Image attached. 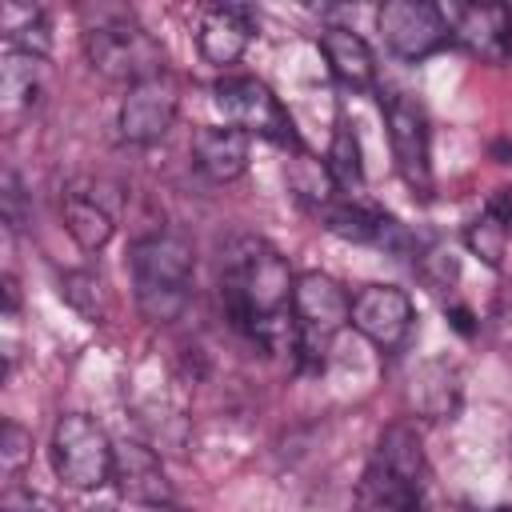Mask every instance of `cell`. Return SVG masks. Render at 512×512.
Instances as JSON below:
<instances>
[{"mask_svg": "<svg viewBox=\"0 0 512 512\" xmlns=\"http://www.w3.org/2000/svg\"><path fill=\"white\" fill-rule=\"evenodd\" d=\"M292 268L264 236H232L220 248V300L236 332H244L264 352L292 348L296 352V324L292 308Z\"/></svg>", "mask_w": 512, "mask_h": 512, "instance_id": "6da1fadb", "label": "cell"}, {"mask_svg": "<svg viewBox=\"0 0 512 512\" xmlns=\"http://www.w3.org/2000/svg\"><path fill=\"white\" fill-rule=\"evenodd\" d=\"M424 444L412 424H388L356 484V512H424Z\"/></svg>", "mask_w": 512, "mask_h": 512, "instance_id": "7a4b0ae2", "label": "cell"}, {"mask_svg": "<svg viewBox=\"0 0 512 512\" xmlns=\"http://www.w3.org/2000/svg\"><path fill=\"white\" fill-rule=\"evenodd\" d=\"M132 268V288H136V308L152 324L180 320L188 308V284L196 268V252L180 232H152L140 236L128 252Z\"/></svg>", "mask_w": 512, "mask_h": 512, "instance_id": "3957f363", "label": "cell"}, {"mask_svg": "<svg viewBox=\"0 0 512 512\" xmlns=\"http://www.w3.org/2000/svg\"><path fill=\"white\" fill-rule=\"evenodd\" d=\"M84 56L100 76L124 80L128 88L168 72L164 48L152 40V32L128 8H108V4L84 8Z\"/></svg>", "mask_w": 512, "mask_h": 512, "instance_id": "277c9868", "label": "cell"}, {"mask_svg": "<svg viewBox=\"0 0 512 512\" xmlns=\"http://www.w3.org/2000/svg\"><path fill=\"white\" fill-rule=\"evenodd\" d=\"M292 324H296V360L320 368L340 328L352 324V300L332 276L304 272L296 276V292H292Z\"/></svg>", "mask_w": 512, "mask_h": 512, "instance_id": "5b68a950", "label": "cell"}, {"mask_svg": "<svg viewBox=\"0 0 512 512\" xmlns=\"http://www.w3.org/2000/svg\"><path fill=\"white\" fill-rule=\"evenodd\" d=\"M212 100L224 112L228 124H236L248 136H260L276 148H292L300 152V132L288 116V108L280 104V96L256 80V76H220L212 84Z\"/></svg>", "mask_w": 512, "mask_h": 512, "instance_id": "8992f818", "label": "cell"}, {"mask_svg": "<svg viewBox=\"0 0 512 512\" xmlns=\"http://www.w3.org/2000/svg\"><path fill=\"white\" fill-rule=\"evenodd\" d=\"M112 464H116V448L92 416L64 412L56 420V428H52V468L68 488L92 492V488L108 484Z\"/></svg>", "mask_w": 512, "mask_h": 512, "instance_id": "52a82bcc", "label": "cell"}, {"mask_svg": "<svg viewBox=\"0 0 512 512\" xmlns=\"http://www.w3.org/2000/svg\"><path fill=\"white\" fill-rule=\"evenodd\" d=\"M384 124H388V144H392L400 180L412 188V196L432 200L436 176H432V132H428L424 108L412 96L396 92L384 100Z\"/></svg>", "mask_w": 512, "mask_h": 512, "instance_id": "ba28073f", "label": "cell"}, {"mask_svg": "<svg viewBox=\"0 0 512 512\" xmlns=\"http://www.w3.org/2000/svg\"><path fill=\"white\" fill-rule=\"evenodd\" d=\"M376 28H380L384 44L408 64H420V60L436 56L452 40L444 12L436 4H424V0H388V4H380Z\"/></svg>", "mask_w": 512, "mask_h": 512, "instance_id": "9c48e42d", "label": "cell"}, {"mask_svg": "<svg viewBox=\"0 0 512 512\" xmlns=\"http://www.w3.org/2000/svg\"><path fill=\"white\" fill-rule=\"evenodd\" d=\"M316 216L340 240L372 244V248H384V252H412V236L384 208H372V204H360V200H332L328 196L324 204H316Z\"/></svg>", "mask_w": 512, "mask_h": 512, "instance_id": "30bf717a", "label": "cell"}, {"mask_svg": "<svg viewBox=\"0 0 512 512\" xmlns=\"http://www.w3.org/2000/svg\"><path fill=\"white\" fill-rule=\"evenodd\" d=\"M412 300L396 284H368L352 296V328L380 352H392L412 332Z\"/></svg>", "mask_w": 512, "mask_h": 512, "instance_id": "8fae6325", "label": "cell"}, {"mask_svg": "<svg viewBox=\"0 0 512 512\" xmlns=\"http://www.w3.org/2000/svg\"><path fill=\"white\" fill-rule=\"evenodd\" d=\"M448 32L460 48L484 64H504L512 56V8L508 4H448L440 8Z\"/></svg>", "mask_w": 512, "mask_h": 512, "instance_id": "7c38bea8", "label": "cell"}, {"mask_svg": "<svg viewBox=\"0 0 512 512\" xmlns=\"http://www.w3.org/2000/svg\"><path fill=\"white\" fill-rule=\"evenodd\" d=\"M176 84L168 72L152 76V80H140L124 92L120 100V136L128 144H156L168 136L172 120H176Z\"/></svg>", "mask_w": 512, "mask_h": 512, "instance_id": "4fadbf2b", "label": "cell"}, {"mask_svg": "<svg viewBox=\"0 0 512 512\" xmlns=\"http://www.w3.org/2000/svg\"><path fill=\"white\" fill-rule=\"evenodd\" d=\"M116 188L104 180H72L64 188V228L84 252H100L116 232Z\"/></svg>", "mask_w": 512, "mask_h": 512, "instance_id": "5bb4252c", "label": "cell"}, {"mask_svg": "<svg viewBox=\"0 0 512 512\" xmlns=\"http://www.w3.org/2000/svg\"><path fill=\"white\" fill-rule=\"evenodd\" d=\"M256 36V12L248 4H204L196 20V48L208 64L228 68Z\"/></svg>", "mask_w": 512, "mask_h": 512, "instance_id": "9a60e30c", "label": "cell"}, {"mask_svg": "<svg viewBox=\"0 0 512 512\" xmlns=\"http://www.w3.org/2000/svg\"><path fill=\"white\" fill-rule=\"evenodd\" d=\"M44 96V56L4 48L0 56V124L16 132Z\"/></svg>", "mask_w": 512, "mask_h": 512, "instance_id": "2e32d148", "label": "cell"}, {"mask_svg": "<svg viewBox=\"0 0 512 512\" xmlns=\"http://www.w3.org/2000/svg\"><path fill=\"white\" fill-rule=\"evenodd\" d=\"M112 480L120 488L124 500H132L136 508H156V504H172V484L168 472L160 464V456L144 444H120L116 448V464H112Z\"/></svg>", "mask_w": 512, "mask_h": 512, "instance_id": "e0dca14e", "label": "cell"}, {"mask_svg": "<svg viewBox=\"0 0 512 512\" xmlns=\"http://www.w3.org/2000/svg\"><path fill=\"white\" fill-rule=\"evenodd\" d=\"M192 160L212 184H228L248 168V132L236 124H208L192 132Z\"/></svg>", "mask_w": 512, "mask_h": 512, "instance_id": "ac0fdd59", "label": "cell"}, {"mask_svg": "<svg viewBox=\"0 0 512 512\" xmlns=\"http://www.w3.org/2000/svg\"><path fill=\"white\" fill-rule=\"evenodd\" d=\"M320 52H324V60H328V68L340 84L360 88V92H368L376 84V56H372L368 40L356 36L352 28H340V24L324 28L320 32Z\"/></svg>", "mask_w": 512, "mask_h": 512, "instance_id": "d6986e66", "label": "cell"}, {"mask_svg": "<svg viewBox=\"0 0 512 512\" xmlns=\"http://www.w3.org/2000/svg\"><path fill=\"white\" fill-rule=\"evenodd\" d=\"M408 404L428 420H448L460 408V376L444 360H428L408 380Z\"/></svg>", "mask_w": 512, "mask_h": 512, "instance_id": "ffe728a7", "label": "cell"}, {"mask_svg": "<svg viewBox=\"0 0 512 512\" xmlns=\"http://www.w3.org/2000/svg\"><path fill=\"white\" fill-rule=\"evenodd\" d=\"M0 32H4V48H16V52L48 56V48H52L48 16L36 4H16V0L0 4Z\"/></svg>", "mask_w": 512, "mask_h": 512, "instance_id": "44dd1931", "label": "cell"}, {"mask_svg": "<svg viewBox=\"0 0 512 512\" xmlns=\"http://www.w3.org/2000/svg\"><path fill=\"white\" fill-rule=\"evenodd\" d=\"M324 172H328L332 188L344 192L348 200H356V192L364 188V156H360L356 128H352L348 120H336V128H332V144H328Z\"/></svg>", "mask_w": 512, "mask_h": 512, "instance_id": "7402d4cb", "label": "cell"}, {"mask_svg": "<svg viewBox=\"0 0 512 512\" xmlns=\"http://www.w3.org/2000/svg\"><path fill=\"white\" fill-rule=\"evenodd\" d=\"M60 296L68 300V308H76L84 320L100 324L108 320V284L100 272L92 268H72L60 276Z\"/></svg>", "mask_w": 512, "mask_h": 512, "instance_id": "603a6c76", "label": "cell"}, {"mask_svg": "<svg viewBox=\"0 0 512 512\" xmlns=\"http://www.w3.org/2000/svg\"><path fill=\"white\" fill-rule=\"evenodd\" d=\"M464 244H468V248H472L488 268H500V260H504V244H508V228H504L492 212H484L480 220H472V224H468Z\"/></svg>", "mask_w": 512, "mask_h": 512, "instance_id": "cb8c5ba5", "label": "cell"}, {"mask_svg": "<svg viewBox=\"0 0 512 512\" xmlns=\"http://www.w3.org/2000/svg\"><path fill=\"white\" fill-rule=\"evenodd\" d=\"M28 460H32V432L20 428L16 420H4V428H0V468H4V476L24 472Z\"/></svg>", "mask_w": 512, "mask_h": 512, "instance_id": "d4e9b609", "label": "cell"}, {"mask_svg": "<svg viewBox=\"0 0 512 512\" xmlns=\"http://www.w3.org/2000/svg\"><path fill=\"white\" fill-rule=\"evenodd\" d=\"M0 212H4V224L12 232H20L28 224V212H24V184L12 168H4V180H0Z\"/></svg>", "mask_w": 512, "mask_h": 512, "instance_id": "484cf974", "label": "cell"}, {"mask_svg": "<svg viewBox=\"0 0 512 512\" xmlns=\"http://www.w3.org/2000/svg\"><path fill=\"white\" fill-rule=\"evenodd\" d=\"M420 272L428 276V284H432V288H448V284L456 280L460 264H456V256H452V252L432 248V252H424V256H420Z\"/></svg>", "mask_w": 512, "mask_h": 512, "instance_id": "4316f807", "label": "cell"}, {"mask_svg": "<svg viewBox=\"0 0 512 512\" xmlns=\"http://www.w3.org/2000/svg\"><path fill=\"white\" fill-rule=\"evenodd\" d=\"M0 512H60V508H56L48 496H40V492H28V488H8V492H4Z\"/></svg>", "mask_w": 512, "mask_h": 512, "instance_id": "83f0119b", "label": "cell"}, {"mask_svg": "<svg viewBox=\"0 0 512 512\" xmlns=\"http://www.w3.org/2000/svg\"><path fill=\"white\" fill-rule=\"evenodd\" d=\"M488 212H492V216L512 232V188H500V192L488 200Z\"/></svg>", "mask_w": 512, "mask_h": 512, "instance_id": "f1b7e54d", "label": "cell"}, {"mask_svg": "<svg viewBox=\"0 0 512 512\" xmlns=\"http://www.w3.org/2000/svg\"><path fill=\"white\" fill-rule=\"evenodd\" d=\"M448 324H452L460 336H472V332H476V324H472V312H468V308H460V304H456V308H448Z\"/></svg>", "mask_w": 512, "mask_h": 512, "instance_id": "f546056e", "label": "cell"}, {"mask_svg": "<svg viewBox=\"0 0 512 512\" xmlns=\"http://www.w3.org/2000/svg\"><path fill=\"white\" fill-rule=\"evenodd\" d=\"M20 308V288H16V276H4V312L12 316Z\"/></svg>", "mask_w": 512, "mask_h": 512, "instance_id": "4dcf8cb0", "label": "cell"}, {"mask_svg": "<svg viewBox=\"0 0 512 512\" xmlns=\"http://www.w3.org/2000/svg\"><path fill=\"white\" fill-rule=\"evenodd\" d=\"M140 512H176L172 504H156V508H140Z\"/></svg>", "mask_w": 512, "mask_h": 512, "instance_id": "1f68e13d", "label": "cell"}, {"mask_svg": "<svg viewBox=\"0 0 512 512\" xmlns=\"http://www.w3.org/2000/svg\"><path fill=\"white\" fill-rule=\"evenodd\" d=\"M492 512H512V508H508V504H500V508H492Z\"/></svg>", "mask_w": 512, "mask_h": 512, "instance_id": "d6a6232c", "label": "cell"}, {"mask_svg": "<svg viewBox=\"0 0 512 512\" xmlns=\"http://www.w3.org/2000/svg\"><path fill=\"white\" fill-rule=\"evenodd\" d=\"M92 512H116V508H92Z\"/></svg>", "mask_w": 512, "mask_h": 512, "instance_id": "836d02e7", "label": "cell"}]
</instances>
